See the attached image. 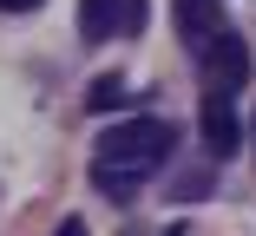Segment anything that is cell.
I'll use <instances>...</instances> for the list:
<instances>
[{"label":"cell","instance_id":"1","mask_svg":"<svg viewBox=\"0 0 256 236\" xmlns=\"http://www.w3.org/2000/svg\"><path fill=\"white\" fill-rule=\"evenodd\" d=\"M171 145H178V131H171L164 118H125V125H112V131H98V164L144 177V171H158V164L171 158Z\"/></svg>","mask_w":256,"mask_h":236},{"label":"cell","instance_id":"2","mask_svg":"<svg viewBox=\"0 0 256 236\" xmlns=\"http://www.w3.org/2000/svg\"><path fill=\"white\" fill-rule=\"evenodd\" d=\"M197 53H204V79H210V92H217V99H230V92L250 79V46H243L230 26H217L210 39L197 46Z\"/></svg>","mask_w":256,"mask_h":236},{"label":"cell","instance_id":"3","mask_svg":"<svg viewBox=\"0 0 256 236\" xmlns=\"http://www.w3.org/2000/svg\"><path fill=\"white\" fill-rule=\"evenodd\" d=\"M144 26V0H79V33L98 46L112 33H138Z\"/></svg>","mask_w":256,"mask_h":236},{"label":"cell","instance_id":"4","mask_svg":"<svg viewBox=\"0 0 256 236\" xmlns=\"http://www.w3.org/2000/svg\"><path fill=\"white\" fill-rule=\"evenodd\" d=\"M197 125H204V145H210V158H230V151L243 145V118L230 112V99H217V92H204Z\"/></svg>","mask_w":256,"mask_h":236},{"label":"cell","instance_id":"5","mask_svg":"<svg viewBox=\"0 0 256 236\" xmlns=\"http://www.w3.org/2000/svg\"><path fill=\"white\" fill-rule=\"evenodd\" d=\"M178 26H184V39L190 46H204L224 20H217V0H178Z\"/></svg>","mask_w":256,"mask_h":236},{"label":"cell","instance_id":"6","mask_svg":"<svg viewBox=\"0 0 256 236\" xmlns=\"http://www.w3.org/2000/svg\"><path fill=\"white\" fill-rule=\"evenodd\" d=\"M92 184H98V191H106V197H118V204H132L144 177H132V171H112V164H92Z\"/></svg>","mask_w":256,"mask_h":236},{"label":"cell","instance_id":"7","mask_svg":"<svg viewBox=\"0 0 256 236\" xmlns=\"http://www.w3.org/2000/svg\"><path fill=\"white\" fill-rule=\"evenodd\" d=\"M86 105H92V112H112V105H125V79H118V72H106V79H92V92H86Z\"/></svg>","mask_w":256,"mask_h":236},{"label":"cell","instance_id":"8","mask_svg":"<svg viewBox=\"0 0 256 236\" xmlns=\"http://www.w3.org/2000/svg\"><path fill=\"white\" fill-rule=\"evenodd\" d=\"M171 191H178V197H204V191H210V171H190V177H178Z\"/></svg>","mask_w":256,"mask_h":236},{"label":"cell","instance_id":"9","mask_svg":"<svg viewBox=\"0 0 256 236\" xmlns=\"http://www.w3.org/2000/svg\"><path fill=\"white\" fill-rule=\"evenodd\" d=\"M40 0H0V13H33Z\"/></svg>","mask_w":256,"mask_h":236},{"label":"cell","instance_id":"10","mask_svg":"<svg viewBox=\"0 0 256 236\" xmlns=\"http://www.w3.org/2000/svg\"><path fill=\"white\" fill-rule=\"evenodd\" d=\"M53 236H86V223H79V217H66V223H60Z\"/></svg>","mask_w":256,"mask_h":236},{"label":"cell","instance_id":"11","mask_svg":"<svg viewBox=\"0 0 256 236\" xmlns=\"http://www.w3.org/2000/svg\"><path fill=\"white\" fill-rule=\"evenodd\" d=\"M164 236H184V230H164Z\"/></svg>","mask_w":256,"mask_h":236}]
</instances>
